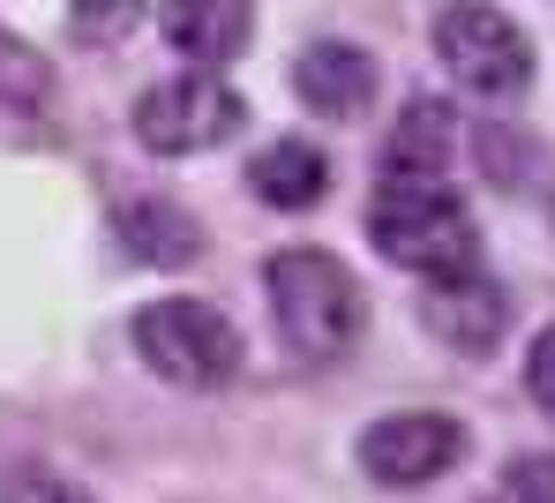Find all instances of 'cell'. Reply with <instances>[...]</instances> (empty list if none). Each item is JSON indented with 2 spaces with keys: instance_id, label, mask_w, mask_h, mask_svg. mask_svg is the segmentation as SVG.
Masks as SVG:
<instances>
[{
  "instance_id": "14",
  "label": "cell",
  "mask_w": 555,
  "mask_h": 503,
  "mask_svg": "<svg viewBox=\"0 0 555 503\" xmlns=\"http://www.w3.org/2000/svg\"><path fill=\"white\" fill-rule=\"evenodd\" d=\"M480 503H555V451H526V459H511Z\"/></svg>"
},
{
  "instance_id": "5",
  "label": "cell",
  "mask_w": 555,
  "mask_h": 503,
  "mask_svg": "<svg viewBox=\"0 0 555 503\" xmlns=\"http://www.w3.org/2000/svg\"><path fill=\"white\" fill-rule=\"evenodd\" d=\"M436 53L473 99H518L533 83V38L518 30V15L488 8V0H451L436 15Z\"/></svg>"
},
{
  "instance_id": "9",
  "label": "cell",
  "mask_w": 555,
  "mask_h": 503,
  "mask_svg": "<svg viewBox=\"0 0 555 503\" xmlns=\"http://www.w3.org/2000/svg\"><path fill=\"white\" fill-rule=\"evenodd\" d=\"M158 30H166V46L195 61V68H225V61H241V46L256 38V0H166L158 8Z\"/></svg>"
},
{
  "instance_id": "13",
  "label": "cell",
  "mask_w": 555,
  "mask_h": 503,
  "mask_svg": "<svg viewBox=\"0 0 555 503\" xmlns=\"http://www.w3.org/2000/svg\"><path fill=\"white\" fill-rule=\"evenodd\" d=\"M143 23V0H68V38L76 46H120Z\"/></svg>"
},
{
  "instance_id": "18",
  "label": "cell",
  "mask_w": 555,
  "mask_h": 503,
  "mask_svg": "<svg viewBox=\"0 0 555 503\" xmlns=\"http://www.w3.org/2000/svg\"><path fill=\"white\" fill-rule=\"evenodd\" d=\"M548 233H555V203H548Z\"/></svg>"
},
{
  "instance_id": "16",
  "label": "cell",
  "mask_w": 555,
  "mask_h": 503,
  "mask_svg": "<svg viewBox=\"0 0 555 503\" xmlns=\"http://www.w3.org/2000/svg\"><path fill=\"white\" fill-rule=\"evenodd\" d=\"M0 99H8V105H15V99H23V105L46 99V61H38L23 38H8V30H0Z\"/></svg>"
},
{
  "instance_id": "4",
  "label": "cell",
  "mask_w": 555,
  "mask_h": 503,
  "mask_svg": "<svg viewBox=\"0 0 555 503\" xmlns=\"http://www.w3.org/2000/svg\"><path fill=\"white\" fill-rule=\"evenodd\" d=\"M128 120H135V143H143L151 158H195V151H218V143L241 136L248 99H241L233 83H218L210 68H188L173 83H151Z\"/></svg>"
},
{
  "instance_id": "11",
  "label": "cell",
  "mask_w": 555,
  "mask_h": 503,
  "mask_svg": "<svg viewBox=\"0 0 555 503\" xmlns=\"http://www.w3.org/2000/svg\"><path fill=\"white\" fill-rule=\"evenodd\" d=\"M248 189L271 203V210H315L331 196V158L308 143V136H278L248 158Z\"/></svg>"
},
{
  "instance_id": "17",
  "label": "cell",
  "mask_w": 555,
  "mask_h": 503,
  "mask_svg": "<svg viewBox=\"0 0 555 503\" xmlns=\"http://www.w3.org/2000/svg\"><path fill=\"white\" fill-rule=\"evenodd\" d=\"M526 391H533L541 413H555V323L533 338V353H526Z\"/></svg>"
},
{
  "instance_id": "15",
  "label": "cell",
  "mask_w": 555,
  "mask_h": 503,
  "mask_svg": "<svg viewBox=\"0 0 555 503\" xmlns=\"http://www.w3.org/2000/svg\"><path fill=\"white\" fill-rule=\"evenodd\" d=\"M0 503H98V496L83 481L53 474V466H15V474L0 481Z\"/></svg>"
},
{
  "instance_id": "2",
  "label": "cell",
  "mask_w": 555,
  "mask_h": 503,
  "mask_svg": "<svg viewBox=\"0 0 555 503\" xmlns=\"http://www.w3.org/2000/svg\"><path fill=\"white\" fill-rule=\"evenodd\" d=\"M128 338H135V361L173 391H225L248 369V338L233 331V315L218 301H195V294L143 301Z\"/></svg>"
},
{
  "instance_id": "6",
  "label": "cell",
  "mask_w": 555,
  "mask_h": 503,
  "mask_svg": "<svg viewBox=\"0 0 555 503\" xmlns=\"http://www.w3.org/2000/svg\"><path fill=\"white\" fill-rule=\"evenodd\" d=\"M473 451L459 413H436V405H405V413H383L369 436H361V474L383 489H428L443 481Z\"/></svg>"
},
{
  "instance_id": "8",
  "label": "cell",
  "mask_w": 555,
  "mask_h": 503,
  "mask_svg": "<svg viewBox=\"0 0 555 503\" xmlns=\"http://www.w3.org/2000/svg\"><path fill=\"white\" fill-rule=\"evenodd\" d=\"M421 323H428L436 346H451V353L473 361V353H495V346H503V331H511V301H503L495 279L459 271V279H428V294H421Z\"/></svg>"
},
{
  "instance_id": "7",
  "label": "cell",
  "mask_w": 555,
  "mask_h": 503,
  "mask_svg": "<svg viewBox=\"0 0 555 503\" xmlns=\"http://www.w3.org/2000/svg\"><path fill=\"white\" fill-rule=\"evenodd\" d=\"M375 91H383V68L353 38H315L293 61V99L308 105L315 120H361L375 105Z\"/></svg>"
},
{
  "instance_id": "1",
  "label": "cell",
  "mask_w": 555,
  "mask_h": 503,
  "mask_svg": "<svg viewBox=\"0 0 555 503\" xmlns=\"http://www.w3.org/2000/svg\"><path fill=\"white\" fill-rule=\"evenodd\" d=\"M263 294H271L278 338L300 361H346L369 331V294L331 248H278L263 263Z\"/></svg>"
},
{
  "instance_id": "10",
  "label": "cell",
  "mask_w": 555,
  "mask_h": 503,
  "mask_svg": "<svg viewBox=\"0 0 555 503\" xmlns=\"http://www.w3.org/2000/svg\"><path fill=\"white\" fill-rule=\"evenodd\" d=\"M451 151H459V113L421 91V99H405V113L383 136V181H443Z\"/></svg>"
},
{
  "instance_id": "3",
  "label": "cell",
  "mask_w": 555,
  "mask_h": 503,
  "mask_svg": "<svg viewBox=\"0 0 555 503\" xmlns=\"http://www.w3.org/2000/svg\"><path fill=\"white\" fill-rule=\"evenodd\" d=\"M369 241L421 279H459L480 263V225L443 181H383L369 196Z\"/></svg>"
},
{
  "instance_id": "12",
  "label": "cell",
  "mask_w": 555,
  "mask_h": 503,
  "mask_svg": "<svg viewBox=\"0 0 555 503\" xmlns=\"http://www.w3.org/2000/svg\"><path fill=\"white\" fill-rule=\"evenodd\" d=\"M113 241H120V256L151 263V271H181V263L203 256V225L181 203H128V210H113Z\"/></svg>"
}]
</instances>
